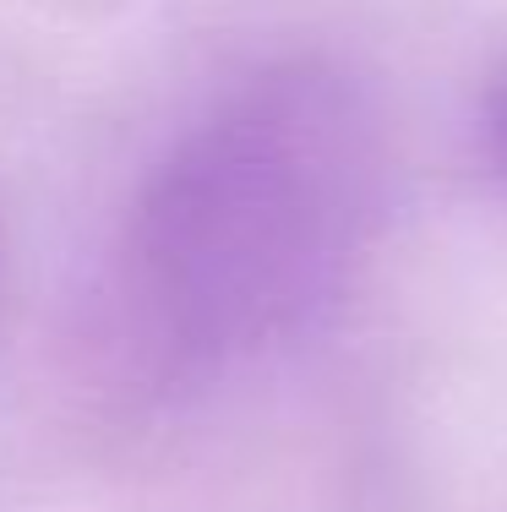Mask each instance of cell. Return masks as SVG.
<instances>
[{
    "mask_svg": "<svg viewBox=\"0 0 507 512\" xmlns=\"http://www.w3.org/2000/svg\"><path fill=\"white\" fill-rule=\"evenodd\" d=\"M486 142H491V158L502 164V175H507V88L491 99V115H486Z\"/></svg>",
    "mask_w": 507,
    "mask_h": 512,
    "instance_id": "cell-2",
    "label": "cell"
},
{
    "mask_svg": "<svg viewBox=\"0 0 507 512\" xmlns=\"http://www.w3.org/2000/svg\"><path fill=\"white\" fill-rule=\"evenodd\" d=\"M382 207V131L322 60L224 93L148 169L120 229L104 344L148 393H180L311 333Z\"/></svg>",
    "mask_w": 507,
    "mask_h": 512,
    "instance_id": "cell-1",
    "label": "cell"
}]
</instances>
